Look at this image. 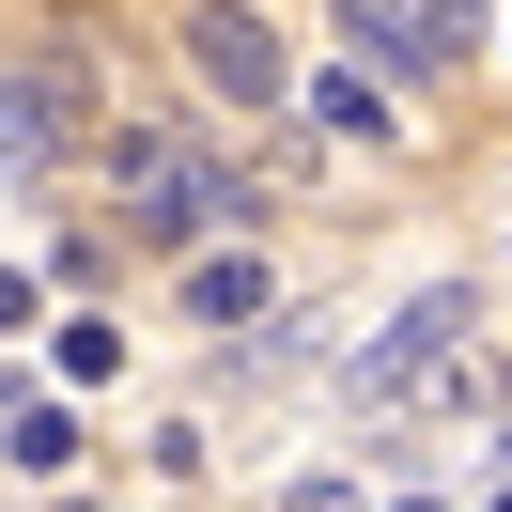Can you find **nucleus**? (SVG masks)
Wrapping results in <instances>:
<instances>
[{
  "label": "nucleus",
  "instance_id": "5",
  "mask_svg": "<svg viewBox=\"0 0 512 512\" xmlns=\"http://www.w3.org/2000/svg\"><path fill=\"white\" fill-rule=\"evenodd\" d=\"M187 311L202 326H264V249H202L187 264Z\"/></svg>",
  "mask_w": 512,
  "mask_h": 512
},
{
  "label": "nucleus",
  "instance_id": "3",
  "mask_svg": "<svg viewBox=\"0 0 512 512\" xmlns=\"http://www.w3.org/2000/svg\"><path fill=\"white\" fill-rule=\"evenodd\" d=\"M466 326H481V295H466V280H435V295H419V311L388 326L373 357H357V404H419V388L466 357Z\"/></svg>",
  "mask_w": 512,
  "mask_h": 512
},
{
  "label": "nucleus",
  "instance_id": "2",
  "mask_svg": "<svg viewBox=\"0 0 512 512\" xmlns=\"http://www.w3.org/2000/svg\"><path fill=\"white\" fill-rule=\"evenodd\" d=\"M187 78H202L218 109H280V94H295V47L264 32L249 0H187Z\"/></svg>",
  "mask_w": 512,
  "mask_h": 512
},
{
  "label": "nucleus",
  "instance_id": "4",
  "mask_svg": "<svg viewBox=\"0 0 512 512\" xmlns=\"http://www.w3.org/2000/svg\"><path fill=\"white\" fill-rule=\"evenodd\" d=\"M342 47L373 78H435V16H404V0H342Z\"/></svg>",
  "mask_w": 512,
  "mask_h": 512
},
{
  "label": "nucleus",
  "instance_id": "1",
  "mask_svg": "<svg viewBox=\"0 0 512 512\" xmlns=\"http://www.w3.org/2000/svg\"><path fill=\"white\" fill-rule=\"evenodd\" d=\"M78 140H109V109H94V32L0 63V171H63Z\"/></svg>",
  "mask_w": 512,
  "mask_h": 512
},
{
  "label": "nucleus",
  "instance_id": "7",
  "mask_svg": "<svg viewBox=\"0 0 512 512\" xmlns=\"http://www.w3.org/2000/svg\"><path fill=\"white\" fill-rule=\"evenodd\" d=\"M0 326H32V280H16V264H0Z\"/></svg>",
  "mask_w": 512,
  "mask_h": 512
},
{
  "label": "nucleus",
  "instance_id": "8",
  "mask_svg": "<svg viewBox=\"0 0 512 512\" xmlns=\"http://www.w3.org/2000/svg\"><path fill=\"white\" fill-rule=\"evenodd\" d=\"M497 450H512V435H497Z\"/></svg>",
  "mask_w": 512,
  "mask_h": 512
},
{
  "label": "nucleus",
  "instance_id": "6",
  "mask_svg": "<svg viewBox=\"0 0 512 512\" xmlns=\"http://www.w3.org/2000/svg\"><path fill=\"white\" fill-rule=\"evenodd\" d=\"M0 450H16L32 481H63V466H78V419H63V404H16V435H0Z\"/></svg>",
  "mask_w": 512,
  "mask_h": 512
}]
</instances>
